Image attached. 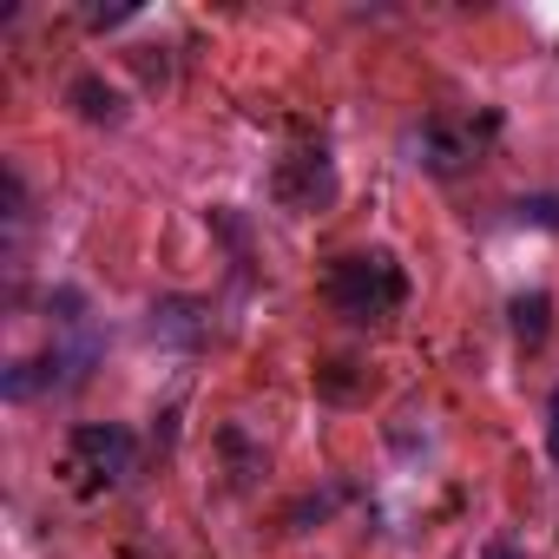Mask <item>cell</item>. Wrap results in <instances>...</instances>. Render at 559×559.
I'll list each match as a JSON object with an SVG mask.
<instances>
[{
	"label": "cell",
	"mask_w": 559,
	"mask_h": 559,
	"mask_svg": "<svg viewBox=\"0 0 559 559\" xmlns=\"http://www.w3.org/2000/svg\"><path fill=\"white\" fill-rule=\"evenodd\" d=\"M402 297H408V284H402V270H395L389 250L336 257V270H330V304H336L349 323H382V317L402 310Z\"/></svg>",
	"instance_id": "6da1fadb"
},
{
	"label": "cell",
	"mask_w": 559,
	"mask_h": 559,
	"mask_svg": "<svg viewBox=\"0 0 559 559\" xmlns=\"http://www.w3.org/2000/svg\"><path fill=\"white\" fill-rule=\"evenodd\" d=\"M132 467H139V441L119 421L73 428V474H80V487H119V480H132Z\"/></svg>",
	"instance_id": "7a4b0ae2"
},
{
	"label": "cell",
	"mask_w": 559,
	"mask_h": 559,
	"mask_svg": "<svg viewBox=\"0 0 559 559\" xmlns=\"http://www.w3.org/2000/svg\"><path fill=\"white\" fill-rule=\"evenodd\" d=\"M270 191H276L284 211H330L336 204V165H330V152H290L284 165H276Z\"/></svg>",
	"instance_id": "3957f363"
},
{
	"label": "cell",
	"mask_w": 559,
	"mask_h": 559,
	"mask_svg": "<svg viewBox=\"0 0 559 559\" xmlns=\"http://www.w3.org/2000/svg\"><path fill=\"white\" fill-rule=\"evenodd\" d=\"M487 132L493 126H474V119H454V112H435L421 132H415V152H421V165L428 171H461V165H474L480 158V145H487Z\"/></svg>",
	"instance_id": "277c9868"
},
{
	"label": "cell",
	"mask_w": 559,
	"mask_h": 559,
	"mask_svg": "<svg viewBox=\"0 0 559 559\" xmlns=\"http://www.w3.org/2000/svg\"><path fill=\"white\" fill-rule=\"evenodd\" d=\"M152 336H158V343H178V349L204 343V317H198V304H191V297H165V304H152Z\"/></svg>",
	"instance_id": "5b68a950"
},
{
	"label": "cell",
	"mask_w": 559,
	"mask_h": 559,
	"mask_svg": "<svg viewBox=\"0 0 559 559\" xmlns=\"http://www.w3.org/2000/svg\"><path fill=\"white\" fill-rule=\"evenodd\" d=\"M67 99H73V106H80L86 119H106V126L119 119V93H112V86H106L99 73H80V80L67 86Z\"/></svg>",
	"instance_id": "8992f818"
},
{
	"label": "cell",
	"mask_w": 559,
	"mask_h": 559,
	"mask_svg": "<svg viewBox=\"0 0 559 559\" xmlns=\"http://www.w3.org/2000/svg\"><path fill=\"white\" fill-rule=\"evenodd\" d=\"M546 317H552V297H546V290L513 297V336H520L526 349H539V343H546Z\"/></svg>",
	"instance_id": "52a82bcc"
},
{
	"label": "cell",
	"mask_w": 559,
	"mask_h": 559,
	"mask_svg": "<svg viewBox=\"0 0 559 559\" xmlns=\"http://www.w3.org/2000/svg\"><path fill=\"white\" fill-rule=\"evenodd\" d=\"M40 382H47V369H40V362H14V369H8V402H27Z\"/></svg>",
	"instance_id": "ba28073f"
},
{
	"label": "cell",
	"mask_w": 559,
	"mask_h": 559,
	"mask_svg": "<svg viewBox=\"0 0 559 559\" xmlns=\"http://www.w3.org/2000/svg\"><path fill=\"white\" fill-rule=\"evenodd\" d=\"M513 211H520V224H546V230L559 224V198H520Z\"/></svg>",
	"instance_id": "9c48e42d"
},
{
	"label": "cell",
	"mask_w": 559,
	"mask_h": 559,
	"mask_svg": "<svg viewBox=\"0 0 559 559\" xmlns=\"http://www.w3.org/2000/svg\"><path fill=\"white\" fill-rule=\"evenodd\" d=\"M546 454L559 461V389H552V402H546Z\"/></svg>",
	"instance_id": "30bf717a"
},
{
	"label": "cell",
	"mask_w": 559,
	"mask_h": 559,
	"mask_svg": "<svg viewBox=\"0 0 559 559\" xmlns=\"http://www.w3.org/2000/svg\"><path fill=\"white\" fill-rule=\"evenodd\" d=\"M119 21H132V8H99L93 14V27H119Z\"/></svg>",
	"instance_id": "8fae6325"
},
{
	"label": "cell",
	"mask_w": 559,
	"mask_h": 559,
	"mask_svg": "<svg viewBox=\"0 0 559 559\" xmlns=\"http://www.w3.org/2000/svg\"><path fill=\"white\" fill-rule=\"evenodd\" d=\"M487 559H513V546H487Z\"/></svg>",
	"instance_id": "7c38bea8"
}]
</instances>
